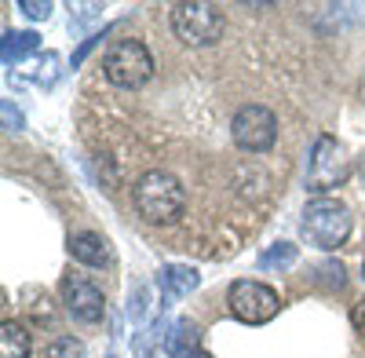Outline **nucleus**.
<instances>
[{
	"instance_id": "f257e3e1",
	"label": "nucleus",
	"mask_w": 365,
	"mask_h": 358,
	"mask_svg": "<svg viewBox=\"0 0 365 358\" xmlns=\"http://www.w3.org/2000/svg\"><path fill=\"white\" fill-rule=\"evenodd\" d=\"M132 201H135V213L146 223H172L182 216L187 190H182V183L172 172H146V175H139Z\"/></svg>"
},
{
	"instance_id": "f03ea898",
	"label": "nucleus",
	"mask_w": 365,
	"mask_h": 358,
	"mask_svg": "<svg viewBox=\"0 0 365 358\" xmlns=\"http://www.w3.org/2000/svg\"><path fill=\"white\" fill-rule=\"evenodd\" d=\"M303 234L307 242L322 252H332L347 242L351 234V213L347 205L336 198H314L307 208H303Z\"/></svg>"
},
{
	"instance_id": "7ed1b4c3",
	"label": "nucleus",
	"mask_w": 365,
	"mask_h": 358,
	"mask_svg": "<svg viewBox=\"0 0 365 358\" xmlns=\"http://www.w3.org/2000/svg\"><path fill=\"white\" fill-rule=\"evenodd\" d=\"M103 73L110 84L117 88H143L150 77H154V55L143 41H113L106 58H103Z\"/></svg>"
},
{
	"instance_id": "20e7f679",
	"label": "nucleus",
	"mask_w": 365,
	"mask_h": 358,
	"mask_svg": "<svg viewBox=\"0 0 365 358\" xmlns=\"http://www.w3.org/2000/svg\"><path fill=\"white\" fill-rule=\"evenodd\" d=\"M223 11L205 0H190V4H175L172 8V29L182 44L190 48H208L223 37Z\"/></svg>"
},
{
	"instance_id": "39448f33",
	"label": "nucleus",
	"mask_w": 365,
	"mask_h": 358,
	"mask_svg": "<svg viewBox=\"0 0 365 358\" xmlns=\"http://www.w3.org/2000/svg\"><path fill=\"white\" fill-rule=\"evenodd\" d=\"M347 175H351L347 150L332 135H322L311 146V158H307V190L311 194H325L332 187H340Z\"/></svg>"
},
{
	"instance_id": "423d86ee",
	"label": "nucleus",
	"mask_w": 365,
	"mask_h": 358,
	"mask_svg": "<svg viewBox=\"0 0 365 358\" xmlns=\"http://www.w3.org/2000/svg\"><path fill=\"white\" fill-rule=\"evenodd\" d=\"M227 304H230V314L245 325H267L282 307L278 292L263 282H252V278L234 282L230 292H227Z\"/></svg>"
},
{
	"instance_id": "0eeeda50",
	"label": "nucleus",
	"mask_w": 365,
	"mask_h": 358,
	"mask_svg": "<svg viewBox=\"0 0 365 358\" xmlns=\"http://www.w3.org/2000/svg\"><path fill=\"white\" fill-rule=\"evenodd\" d=\"M230 135L234 143L241 146V150H249V154H263L274 146V139H278V117H274L267 106H241L234 113V121H230Z\"/></svg>"
},
{
	"instance_id": "6e6552de",
	"label": "nucleus",
	"mask_w": 365,
	"mask_h": 358,
	"mask_svg": "<svg viewBox=\"0 0 365 358\" xmlns=\"http://www.w3.org/2000/svg\"><path fill=\"white\" fill-rule=\"evenodd\" d=\"M63 304H66V311L77 322H88V325L91 322H103V314H106V300H103L99 285L81 278V275H70L63 282Z\"/></svg>"
},
{
	"instance_id": "1a4fd4ad",
	"label": "nucleus",
	"mask_w": 365,
	"mask_h": 358,
	"mask_svg": "<svg viewBox=\"0 0 365 358\" xmlns=\"http://www.w3.org/2000/svg\"><path fill=\"white\" fill-rule=\"evenodd\" d=\"M165 354L168 358H208L201 329L194 318H175L165 333Z\"/></svg>"
},
{
	"instance_id": "9d476101",
	"label": "nucleus",
	"mask_w": 365,
	"mask_h": 358,
	"mask_svg": "<svg viewBox=\"0 0 365 358\" xmlns=\"http://www.w3.org/2000/svg\"><path fill=\"white\" fill-rule=\"evenodd\" d=\"M201 285V275L194 271V267L187 263H165L158 271V289H161V311L175 300H182V296H190L194 289Z\"/></svg>"
},
{
	"instance_id": "9b49d317",
	"label": "nucleus",
	"mask_w": 365,
	"mask_h": 358,
	"mask_svg": "<svg viewBox=\"0 0 365 358\" xmlns=\"http://www.w3.org/2000/svg\"><path fill=\"white\" fill-rule=\"evenodd\" d=\"M70 256L88 263V267H103V263H110V245H106V237L84 230V234L70 237Z\"/></svg>"
},
{
	"instance_id": "f8f14e48",
	"label": "nucleus",
	"mask_w": 365,
	"mask_h": 358,
	"mask_svg": "<svg viewBox=\"0 0 365 358\" xmlns=\"http://www.w3.org/2000/svg\"><path fill=\"white\" fill-rule=\"evenodd\" d=\"M37 44H41L37 34H29V29H11V34H4L0 58H4V66H15V63H22L29 51H37Z\"/></svg>"
},
{
	"instance_id": "ddd939ff",
	"label": "nucleus",
	"mask_w": 365,
	"mask_h": 358,
	"mask_svg": "<svg viewBox=\"0 0 365 358\" xmlns=\"http://www.w3.org/2000/svg\"><path fill=\"white\" fill-rule=\"evenodd\" d=\"M0 358H29V333L11 318L0 325Z\"/></svg>"
},
{
	"instance_id": "4468645a",
	"label": "nucleus",
	"mask_w": 365,
	"mask_h": 358,
	"mask_svg": "<svg viewBox=\"0 0 365 358\" xmlns=\"http://www.w3.org/2000/svg\"><path fill=\"white\" fill-rule=\"evenodd\" d=\"M296 245H289V242H278V245H270L263 256H259V271H285V267H292L296 263Z\"/></svg>"
},
{
	"instance_id": "2eb2a0df",
	"label": "nucleus",
	"mask_w": 365,
	"mask_h": 358,
	"mask_svg": "<svg viewBox=\"0 0 365 358\" xmlns=\"http://www.w3.org/2000/svg\"><path fill=\"white\" fill-rule=\"evenodd\" d=\"M44 358H84V344L73 337H58L44 347Z\"/></svg>"
},
{
	"instance_id": "dca6fc26",
	"label": "nucleus",
	"mask_w": 365,
	"mask_h": 358,
	"mask_svg": "<svg viewBox=\"0 0 365 358\" xmlns=\"http://www.w3.org/2000/svg\"><path fill=\"white\" fill-rule=\"evenodd\" d=\"M146 311H150V289L139 285V289L128 296V318H132V325H139V322L146 318Z\"/></svg>"
},
{
	"instance_id": "f3484780",
	"label": "nucleus",
	"mask_w": 365,
	"mask_h": 358,
	"mask_svg": "<svg viewBox=\"0 0 365 358\" xmlns=\"http://www.w3.org/2000/svg\"><path fill=\"white\" fill-rule=\"evenodd\" d=\"M55 81H58V55H55V51H44L41 66H37V84L51 88Z\"/></svg>"
},
{
	"instance_id": "a211bd4d",
	"label": "nucleus",
	"mask_w": 365,
	"mask_h": 358,
	"mask_svg": "<svg viewBox=\"0 0 365 358\" xmlns=\"http://www.w3.org/2000/svg\"><path fill=\"white\" fill-rule=\"evenodd\" d=\"M19 11L26 19H34V22H44L51 15V4H48V0H44V4H41V0H19Z\"/></svg>"
},
{
	"instance_id": "6ab92c4d",
	"label": "nucleus",
	"mask_w": 365,
	"mask_h": 358,
	"mask_svg": "<svg viewBox=\"0 0 365 358\" xmlns=\"http://www.w3.org/2000/svg\"><path fill=\"white\" fill-rule=\"evenodd\" d=\"M0 110H4V128H8V132H19V128H22V113L11 106V99L0 103Z\"/></svg>"
},
{
	"instance_id": "aec40b11",
	"label": "nucleus",
	"mask_w": 365,
	"mask_h": 358,
	"mask_svg": "<svg viewBox=\"0 0 365 358\" xmlns=\"http://www.w3.org/2000/svg\"><path fill=\"white\" fill-rule=\"evenodd\" d=\"M351 322H354V329H358V337L365 340V300H358V304L351 307Z\"/></svg>"
},
{
	"instance_id": "412c9836",
	"label": "nucleus",
	"mask_w": 365,
	"mask_h": 358,
	"mask_svg": "<svg viewBox=\"0 0 365 358\" xmlns=\"http://www.w3.org/2000/svg\"><path fill=\"white\" fill-rule=\"evenodd\" d=\"M96 41H99V37H91V41H84V44H81V51L73 55V66H81V63H84V55H88L91 48H96Z\"/></svg>"
},
{
	"instance_id": "4be33fe9",
	"label": "nucleus",
	"mask_w": 365,
	"mask_h": 358,
	"mask_svg": "<svg viewBox=\"0 0 365 358\" xmlns=\"http://www.w3.org/2000/svg\"><path fill=\"white\" fill-rule=\"evenodd\" d=\"M110 358H120V354H117V347H113V351H110Z\"/></svg>"
},
{
	"instance_id": "5701e85b",
	"label": "nucleus",
	"mask_w": 365,
	"mask_h": 358,
	"mask_svg": "<svg viewBox=\"0 0 365 358\" xmlns=\"http://www.w3.org/2000/svg\"><path fill=\"white\" fill-rule=\"evenodd\" d=\"M361 275H365V267H361Z\"/></svg>"
}]
</instances>
